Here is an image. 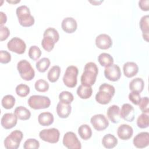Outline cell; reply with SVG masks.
Masks as SVG:
<instances>
[{
	"mask_svg": "<svg viewBox=\"0 0 149 149\" xmlns=\"http://www.w3.org/2000/svg\"><path fill=\"white\" fill-rule=\"evenodd\" d=\"M98 73L97 65L92 62L86 64L84 71L81 76V83L85 86L91 87L95 82Z\"/></svg>",
	"mask_w": 149,
	"mask_h": 149,
	"instance_id": "obj_1",
	"label": "cell"
},
{
	"mask_svg": "<svg viewBox=\"0 0 149 149\" xmlns=\"http://www.w3.org/2000/svg\"><path fill=\"white\" fill-rule=\"evenodd\" d=\"M115 93V89L112 85L103 83L99 87V91L95 95V100L100 104H108L111 101Z\"/></svg>",
	"mask_w": 149,
	"mask_h": 149,
	"instance_id": "obj_2",
	"label": "cell"
},
{
	"mask_svg": "<svg viewBox=\"0 0 149 149\" xmlns=\"http://www.w3.org/2000/svg\"><path fill=\"white\" fill-rule=\"evenodd\" d=\"M16 13L19 24L23 27H30L34 23V18L31 15L30 9L26 5H21L16 8Z\"/></svg>",
	"mask_w": 149,
	"mask_h": 149,
	"instance_id": "obj_3",
	"label": "cell"
},
{
	"mask_svg": "<svg viewBox=\"0 0 149 149\" xmlns=\"http://www.w3.org/2000/svg\"><path fill=\"white\" fill-rule=\"evenodd\" d=\"M27 103L32 109H41L48 108L51 105V100L46 96L33 95L28 99Z\"/></svg>",
	"mask_w": 149,
	"mask_h": 149,
	"instance_id": "obj_4",
	"label": "cell"
},
{
	"mask_svg": "<svg viewBox=\"0 0 149 149\" xmlns=\"http://www.w3.org/2000/svg\"><path fill=\"white\" fill-rule=\"evenodd\" d=\"M17 69L20 77L26 81H30L34 77V70L27 61L25 59L20 61L17 64Z\"/></svg>",
	"mask_w": 149,
	"mask_h": 149,
	"instance_id": "obj_5",
	"label": "cell"
},
{
	"mask_svg": "<svg viewBox=\"0 0 149 149\" xmlns=\"http://www.w3.org/2000/svg\"><path fill=\"white\" fill-rule=\"evenodd\" d=\"M23 137V134L21 131L19 130L12 131L4 140L5 147L7 149L18 148Z\"/></svg>",
	"mask_w": 149,
	"mask_h": 149,
	"instance_id": "obj_6",
	"label": "cell"
},
{
	"mask_svg": "<svg viewBox=\"0 0 149 149\" xmlns=\"http://www.w3.org/2000/svg\"><path fill=\"white\" fill-rule=\"evenodd\" d=\"M78 68L75 66H69L63 76V81L66 86L69 88L74 87L77 82V77L78 75Z\"/></svg>",
	"mask_w": 149,
	"mask_h": 149,
	"instance_id": "obj_7",
	"label": "cell"
},
{
	"mask_svg": "<svg viewBox=\"0 0 149 149\" xmlns=\"http://www.w3.org/2000/svg\"><path fill=\"white\" fill-rule=\"evenodd\" d=\"M40 138L46 142L49 143H56L60 137V133L56 128H50L43 129L39 133Z\"/></svg>",
	"mask_w": 149,
	"mask_h": 149,
	"instance_id": "obj_8",
	"label": "cell"
},
{
	"mask_svg": "<svg viewBox=\"0 0 149 149\" xmlns=\"http://www.w3.org/2000/svg\"><path fill=\"white\" fill-rule=\"evenodd\" d=\"M63 144L69 149H80L81 145L76 134L72 132H66L63 137Z\"/></svg>",
	"mask_w": 149,
	"mask_h": 149,
	"instance_id": "obj_9",
	"label": "cell"
},
{
	"mask_svg": "<svg viewBox=\"0 0 149 149\" xmlns=\"http://www.w3.org/2000/svg\"><path fill=\"white\" fill-rule=\"evenodd\" d=\"M7 47L12 52L17 54H23L26 51V45L22 39L16 37L12 38L8 41Z\"/></svg>",
	"mask_w": 149,
	"mask_h": 149,
	"instance_id": "obj_10",
	"label": "cell"
},
{
	"mask_svg": "<svg viewBox=\"0 0 149 149\" xmlns=\"http://www.w3.org/2000/svg\"><path fill=\"white\" fill-rule=\"evenodd\" d=\"M90 122L97 131H102L109 126V121L102 114H97L91 118Z\"/></svg>",
	"mask_w": 149,
	"mask_h": 149,
	"instance_id": "obj_11",
	"label": "cell"
},
{
	"mask_svg": "<svg viewBox=\"0 0 149 149\" xmlns=\"http://www.w3.org/2000/svg\"><path fill=\"white\" fill-rule=\"evenodd\" d=\"M105 77L112 81H118L121 76V71L119 66L115 64L105 67L104 69Z\"/></svg>",
	"mask_w": 149,
	"mask_h": 149,
	"instance_id": "obj_12",
	"label": "cell"
},
{
	"mask_svg": "<svg viewBox=\"0 0 149 149\" xmlns=\"http://www.w3.org/2000/svg\"><path fill=\"white\" fill-rule=\"evenodd\" d=\"M133 143L138 148H143L149 144V133L147 132L138 133L133 139Z\"/></svg>",
	"mask_w": 149,
	"mask_h": 149,
	"instance_id": "obj_13",
	"label": "cell"
},
{
	"mask_svg": "<svg viewBox=\"0 0 149 149\" xmlns=\"http://www.w3.org/2000/svg\"><path fill=\"white\" fill-rule=\"evenodd\" d=\"M17 122V117L15 113H5L1 120L2 127L5 129H10L15 127Z\"/></svg>",
	"mask_w": 149,
	"mask_h": 149,
	"instance_id": "obj_14",
	"label": "cell"
},
{
	"mask_svg": "<svg viewBox=\"0 0 149 149\" xmlns=\"http://www.w3.org/2000/svg\"><path fill=\"white\" fill-rule=\"evenodd\" d=\"M120 118L127 122H132L134 119V109L133 107L127 103L123 104L120 111Z\"/></svg>",
	"mask_w": 149,
	"mask_h": 149,
	"instance_id": "obj_15",
	"label": "cell"
},
{
	"mask_svg": "<svg viewBox=\"0 0 149 149\" xmlns=\"http://www.w3.org/2000/svg\"><path fill=\"white\" fill-rule=\"evenodd\" d=\"M96 46L101 49H107L112 45V40L111 37L107 34H101L95 38Z\"/></svg>",
	"mask_w": 149,
	"mask_h": 149,
	"instance_id": "obj_16",
	"label": "cell"
},
{
	"mask_svg": "<svg viewBox=\"0 0 149 149\" xmlns=\"http://www.w3.org/2000/svg\"><path fill=\"white\" fill-rule=\"evenodd\" d=\"M133 134L132 127L127 124L120 125L117 130V134L119 139L123 140L130 139Z\"/></svg>",
	"mask_w": 149,
	"mask_h": 149,
	"instance_id": "obj_17",
	"label": "cell"
},
{
	"mask_svg": "<svg viewBox=\"0 0 149 149\" xmlns=\"http://www.w3.org/2000/svg\"><path fill=\"white\" fill-rule=\"evenodd\" d=\"M61 27L65 32L67 33H73L76 30L77 24L76 20L74 18L68 17L63 19L61 23Z\"/></svg>",
	"mask_w": 149,
	"mask_h": 149,
	"instance_id": "obj_18",
	"label": "cell"
},
{
	"mask_svg": "<svg viewBox=\"0 0 149 149\" xmlns=\"http://www.w3.org/2000/svg\"><path fill=\"white\" fill-rule=\"evenodd\" d=\"M123 70L125 76L130 78L137 74L139 72V67L134 62H127L123 65Z\"/></svg>",
	"mask_w": 149,
	"mask_h": 149,
	"instance_id": "obj_19",
	"label": "cell"
},
{
	"mask_svg": "<svg viewBox=\"0 0 149 149\" xmlns=\"http://www.w3.org/2000/svg\"><path fill=\"white\" fill-rule=\"evenodd\" d=\"M120 108L118 105H113L110 106L107 109V116L113 123H118L120 122Z\"/></svg>",
	"mask_w": 149,
	"mask_h": 149,
	"instance_id": "obj_20",
	"label": "cell"
},
{
	"mask_svg": "<svg viewBox=\"0 0 149 149\" xmlns=\"http://www.w3.org/2000/svg\"><path fill=\"white\" fill-rule=\"evenodd\" d=\"M72 107L69 104L59 101L56 106V112L61 118H67L71 113Z\"/></svg>",
	"mask_w": 149,
	"mask_h": 149,
	"instance_id": "obj_21",
	"label": "cell"
},
{
	"mask_svg": "<svg viewBox=\"0 0 149 149\" xmlns=\"http://www.w3.org/2000/svg\"><path fill=\"white\" fill-rule=\"evenodd\" d=\"M140 28L143 33V39L148 42L149 38V16L148 15L143 16L139 22Z\"/></svg>",
	"mask_w": 149,
	"mask_h": 149,
	"instance_id": "obj_22",
	"label": "cell"
},
{
	"mask_svg": "<svg viewBox=\"0 0 149 149\" xmlns=\"http://www.w3.org/2000/svg\"><path fill=\"white\" fill-rule=\"evenodd\" d=\"M54 116L52 113L49 112H42L40 113L38 116V123L43 126L51 125L54 122Z\"/></svg>",
	"mask_w": 149,
	"mask_h": 149,
	"instance_id": "obj_23",
	"label": "cell"
},
{
	"mask_svg": "<svg viewBox=\"0 0 149 149\" xmlns=\"http://www.w3.org/2000/svg\"><path fill=\"white\" fill-rule=\"evenodd\" d=\"M118 144V139L112 134H105L102 140V144L106 148H114Z\"/></svg>",
	"mask_w": 149,
	"mask_h": 149,
	"instance_id": "obj_24",
	"label": "cell"
},
{
	"mask_svg": "<svg viewBox=\"0 0 149 149\" xmlns=\"http://www.w3.org/2000/svg\"><path fill=\"white\" fill-rule=\"evenodd\" d=\"M144 87V81L140 77H136L132 79L129 83V88L132 91H136L140 93L143 90Z\"/></svg>",
	"mask_w": 149,
	"mask_h": 149,
	"instance_id": "obj_25",
	"label": "cell"
},
{
	"mask_svg": "<svg viewBox=\"0 0 149 149\" xmlns=\"http://www.w3.org/2000/svg\"><path fill=\"white\" fill-rule=\"evenodd\" d=\"M14 113L17 116L18 119L23 120H28L31 116L30 111L23 106L16 107L14 111Z\"/></svg>",
	"mask_w": 149,
	"mask_h": 149,
	"instance_id": "obj_26",
	"label": "cell"
},
{
	"mask_svg": "<svg viewBox=\"0 0 149 149\" xmlns=\"http://www.w3.org/2000/svg\"><path fill=\"white\" fill-rule=\"evenodd\" d=\"M93 93L91 87L85 86L82 84L80 85L77 89V94L81 99L89 98Z\"/></svg>",
	"mask_w": 149,
	"mask_h": 149,
	"instance_id": "obj_27",
	"label": "cell"
},
{
	"mask_svg": "<svg viewBox=\"0 0 149 149\" xmlns=\"http://www.w3.org/2000/svg\"><path fill=\"white\" fill-rule=\"evenodd\" d=\"M78 133L82 139L87 140L91 138L92 136V130L88 125L83 124L79 126L78 129Z\"/></svg>",
	"mask_w": 149,
	"mask_h": 149,
	"instance_id": "obj_28",
	"label": "cell"
},
{
	"mask_svg": "<svg viewBox=\"0 0 149 149\" xmlns=\"http://www.w3.org/2000/svg\"><path fill=\"white\" fill-rule=\"evenodd\" d=\"M98 61L100 64L104 67H107L111 65L113 63V57L109 54L103 52L98 56Z\"/></svg>",
	"mask_w": 149,
	"mask_h": 149,
	"instance_id": "obj_29",
	"label": "cell"
},
{
	"mask_svg": "<svg viewBox=\"0 0 149 149\" xmlns=\"http://www.w3.org/2000/svg\"><path fill=\"white\" fill-rule=\"evenodd\" d=\"M61 74V68L59 66H53L48 71L47 74V78L48 80L51 83L56 82Z\"/></svg>",
	"mask_w": 149,
	"mask_h": 149,
	"instance_id": "obj_30",
	"label": "cell"
},
{
	"mask_svg": "<svg viewBox=\"0 0 149 149\" xmlns=\"http://www.w3.org/2000/svg\"><path fill=\"white\" fill-rule=\"evenodd\" d=\"M43 38L41 41V45L42 48L47 52L51 51L54 48L55 44L56 43L55 40L49 36H43Z\"/></svg>",
	"mask_w": 149,
	"mask_h": 149,
	"instance_id": "obj_31",
	"label": "cell"
},
{
	"mask_svg": "<svg viewBox=\"0 0 149 149\" xmlns=\"http://www.w3.org/2000/svg\"><path fill=\"white\" fill-rule=\"evenodd\" d=\"M50 63V60L48 58H42L36 62V66L40 72L44 73L48 69Z\"/></svg>",
	"mask_w": 149,
	"mask_h": 149,
	"instance_id": "obj_32",
	"label": "cell"
},
{
	"mask_svg": "<svg viewBox=\"0 0 149 149\" xmlns=\"http://www.w3.org/2000/svg\"><path fill=\"white\" fill-rule=\"evenodd\" d=\"M1 104L5 109H11L15 104V98L12 95H5L2 99Z\"/></svg>",
	"mask_w": 149,
	"mask_h": 149,
	"instance_id": "obj_33",
	"label": "cell"
},
{
	"mask_svg": "<svg viewBox=\"0 0 149 149\" xmlns=\"http://www.w3.org/2000/svg\"><path fill=\"white\" fill-rule=\"evenodd\" d=\"M137 125L141 129H145L148 127L149 118L147 113H142L138 116L137 119Z\"/></svg>",
	"mask_w": 149,
	"mask_h": 149,
	"instance_id": "obj_34",
	"label": "cell"
},
{
	"mask_svg": "<svg viewBox=\"0 0 149 149\" xmlns=\"http://www.w3.org/2000/svg\"><path fill=\"white\" fill-rule=\"evenodd\" d=\"M35 89L38 92H46L49 89V84L47 81L43 79L37 80L34 84Z\"/></svg>",
	"mask_w": 149,
	"mask_h": 149,
	"instance_id": "obj_35",
	"label": "cell"
},
{
	"mask_svg": "<svg viewBox=\"0 0 149 149\" xmlns=\"http://www.w3.org/2000/svg\"><path fill=\"white\" fill-rule=\"evenodd\" d=\"M41 55V51L39 47L36 45H32L29 49V57L34 60H38Z\"/></svg>",
	"mask_w": 149,
	"mask_h": 149,
	"instance_id": "obj_36",
	"label": "cell"
},
{
	"mask_svg": "<svg viewBox=\"0 0 149 149\" xmlns=\"http://www.w3.org/2000/svg\"><path fill=\"white\" fill-rule=\"evenodd\" d=\"M15 91L19 97H25L30 93V88L27 85L22 83L16 86Z\"/></svg>",
	"mask_w": 149,
	"mask_h": 149,
	"instance_id": "obj_37",
	"label": "cell"
},
{
	"mask_svg": "<svg viewBox=\"0 0 149 149\" xmlns=\"http://www.w3.org/2000/svg\"><path fill=\"white\" fill-rule=\"evenodd\" d=\"M59 101L65 104H70L74 100L73 94L68 91H63L59 95Z\"/></svg>",
	"mask_w": 149,
	"mask_h": 149,
	"instance_id": "obj_38",
	"label": "cell"
},
{
	"mask_svg": "<svg viewBox=\"0 0 149 149\" xmlns=\"http://www.w3.org/2000/svg\"><path fill=\"white\" fill-rule=\"evenodd\" d=\"M43 36L51 37L55 40L56 43L58 41V40L59 39V34L58 31L53 27H49V28L45 30V31L44 32Z\"/></svg>",
	"mask_w": 149,
	"mask_h": 149,
	"instance_id": "obj_39",
	"label": "cell"
},
{
	"mask_svg": "<svg viewBox=\"0 0 149 149\" xmlns=\"http://www.w3.org/2000/svg\"><path fill=\"white\" fill-rule=\"evenodd\" d=\"M40 147L39 141L35 139H29L24 143V149H37Z\"/></svg>",
	"mask_w": 149,
	"mask_h": 149,
	"instance_id": "obj_40",
	"label": "cell"
},
{
	"mask_svg": "<svg viewBox=\"0 0 149 149\" xmlns=\"http://www.w3.org/2000/svg\"><path fill=\"white\" fill-rule=\"evenodd\" d=\"M148 102H149V100L148 97H144L141 98L139 105L140 110L143 112V113H148L149 112Z\"/></svg>",
	"mask_w": 149,
	"mask_h": 149,
	"instance_id": "obj_41",
	"label": "cell"
},
{
	"mask_svg": "<svg viewBox=\"0 0 149 149\" xmlns=\"http://www.w3.org/2000/svg\"><path fill=\"white\" fill-rule=\"evenodd\" d=\"M11 61L10 54L6 51L1 50L0 51V62L1 63L6 64Z\"/></svg>",
	"mask_w": 149,
	"mask_h": 149,
	"instance_id": "obj_42",
	"label": "cell"
},
{
	"mask_svg": "<svg viewBox=\"0 0 149 149\" xmlns=\"http://www.w3.org/2000/svg\"><path fill=\"white\" fill-rule=\"evenodd\" d=\"M129 99L133 104L137 105H139L141 99L140 94L138 92L132 91L129 94Z\"/></svg>",
	"mask_w": 149,
	"mask_h": 149,
	"instance_id": "obj_43",
	"label": "cell"
},
{
	"mask_svg": "<svg viewBox=\"0 0 149 149\" xmlns=\"http://www.w3.org/2000/svg\"><path fill=\"white\" fill-rule=\"evenodd\" d=\"M10 35V31L8 27L3 26L0 27V40L3 41L6 40Z\"/></svg>",
	"mask_w": 149,
	"mask_h": 149,
	"instance_id": "obj_44",
	"label": "cell"
},
{
	"mask_svg": "<svg viewBox=\"0 0 149 149\" xmlns=\"http://www.w3.org/2000/svg\"><path fill=\"white\" fill-rule=\"evenodd\" d=\"M139 6L140 8L143 11H148L149 9V1L141 0L139 2Z\"/></svg>",
	"mask_w": 149,
	"mask_h": 149,
	"instance_id": "obj_45",
	"label": "cell"
},
{
	"mask_svg": "<svg viewBox=\"0 0 149 149\" xmlns=\"http://www.w3.org/2000/svg\"><path fill=\"white\" fill-rule=\"evenodd\" d=\"M0 17H1V26H3L4 24L6 23L7 21V17L6 14L3 12H0Z\"/></svg>",
	"mask_w": 149,
	"mask_h": 149,
	"instance_id": "obj_46",
	"label": "cell"
},
{
	"mask_svg": "<svg viewBox=\"0 0 149 149\" xmlns=\"http://www.w3.org/2000/svg\"><path fill=\"white\" fill-rule=\"evenodd\" d=\"M90 3H93L94 5H99L101 2H103V1H89Z\"/></svg>",
	"mask_w": 149,
	"mask_h": 149,
	"instance_id": "obj_47",
	"label": "cell"
},
{
	"mask_svg": "<svg viewBox=\"0 0 149 149\" xmlns=\"http://www.w3.org/2000/svg\"><path fill=\"white\" fill-rule=\"evenodd\" d=\"M8 3H19V2H20V1H8V0H7L6 1Z\"/></svg>",
	"mask_w": 149,
	"mask_h": 149,
	"instance_id": "obj_48",
	"label": "cell"
}]
</instances>
